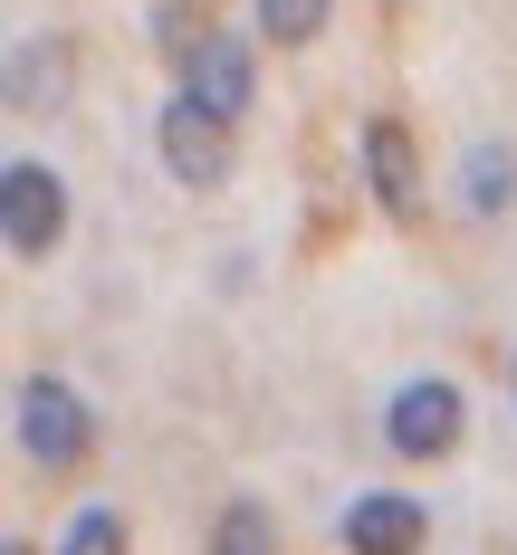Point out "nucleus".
<instances>
[{
	"instance_id": "ddd939ff",
	"label": "nucleus",
	"mask_w": 517,
	"mask_h": 555,
	"mask_svg": "<svg viewBox=\"0 0 517 555\" xmlns=\"http://www.w3.org/2000/svg\"><path fill=\"white\" fill-rule=\"evenodd\" d=\"M154 49H164L172 67H192V57L211 49V29H202V20H192L182 0H164V10H154Z\"/></svg>"
},
{
	"instance_id": "4468645a",
	"label": "nucleus",
	"mask_w": 517,
	"mask_h": 555,
	"mask_svg": "<svg viewBox=\"0 0 517 555\" xmlns=\"http://www.w3.org/2000/svg\"><path fill=\"white\" fill-rule=\"evenodd\" d=\"M0 555H39V546H29V537H10V546H0Z\"/></svg>"
},
{
	"instance_id": "9b49d317",
	"label": "nucleus",
	"mask_w": 517,
	"mask_h": 555,
	"mask_svg": "<svg viewBox=\"0 0 517 555\" xmlns=\"http://www.w3.org/2000/svg\"><path fill=\"white\" fill-rule=\"evenodd\" d=\"M326 10H336V0H259V39H279V49H307V39L326 29Z\"/></svg>"
},
{
	"instance_id": "423d86ee",
	"label": "nucleus",
	"mask_w": 517,
	"mask_h": 555,
	"mask_svg": "<svg viewBox=\"0 0 517 555\" xmlns=\"http://www.w3.org/2000/svg\"><path fill=\"white\" fill-rule=\"evenodd\" d=\"M364 182H374V202H384L393 221H422V154H412L402 115H374V125H364Z\"/></svg>"
},
{
	"instance_id": "f8f14e48",
	"label": "nucleus",
	"mask_w": 517,
	"mask_h": 555,
	"mask_svg": "<svg viewBox=\"0 0 517 555\" xmlns=\"http://www.w3.org/2000/svg\"><path fill=\"white\" fill-rule=\"evenodd\" d=\"M57 555H125V517L115 507H77L67 537H57Z\"/></svg>"
},
{
	"instance_id": "9d476101",
	"label": "nucleus",
	"mask_w": 517,
	"mask_h": 555,
	"mask_svg": "<svg viewBox=\"0 0 517 555\" xmlns=\"http://www.w3.org/2000/svg\"><path fill=\"white\" fill-rule=\"evenodd\" d=\"M211 555H279V517L259 499H230L221 507V537H211Z\"/></svg>"
},
{
	"instance_id": "7ed1b4c3",
	"label": "nucleus",
	"mask_w": 517,
	"mask_h": 555,
	"mask_svg": "<svg viewBox=\"0 0 517 555\" xmlns=\"http://www.w3.org/2000/svg\"><path fill=\"white\" fill-rule=\"evenodd\" d=\"M154 144H164V164H172V182H192V192H221L230 182V115H211L202 96H172L164 115H154Z\"/></svg>"
},
{
	"instance_id": "20e7f679",
	"label": "nucleus",
	"mask_w": 517,
	"mask_h": 555,
	"mask_svg": "<svg viewBox=\"0 0 517 555\" xmlns=\"http://www.w3.org/2000/svg\"><path fill=\"white\" fill-rule=\"evenodd\" d=\"M460 422H469L460 384H441V374H412V384L393 392V412H384V441H393L402 460H451V450H460Z\"/></svg>"
},
{
	"instance_id": "0eeeda50",
	"label": "nucleus",
	"mask_w": 517,
	"mask_h": 555,
	"mask_svg": "<svg viewBox=\"0 0 517 555\" xmlns=\"http://www.w3.org/2000/svg\"><path fill=\"white\" fill-rule=\"evenodd\" d=\"M182 96H202L211 115H249V96H259V57H249V39H230V29H211V49L182 67Z\"/></svg>"
},
{
	"instance_id": "39448f33",
	"label": "nucleus",
	"mask_w": 517,
	"mask_h": 555,
	"mask_svg": "<svg viewBox=\"0 0 517 555\" xmlns=\"http://www.w3.org/2000/svg\"><path fill=\"white\" fill-rule=\"evenodd\" d=\"M422 537H431V517L402 489H364L345 507V555H422Z\"/></svg>"
},
{
	"instance_id": "2eb2a0df",
	"label": "nucleus",
	"mask_w": 517,
	"mask_h": 555,
	"mask_svg": "<svg viewBox=\"0 0 517 555\" xmlns=\"http://www.w3.org/2000/svg\"><path fill=\"white\" fill-rule=\"evenodd\" d=\"M508 384H517V364H508Z\"/></svg>"
},
{
	"instance_id": "f03ea898",
	"label": "nucleus",
	"mask_w": 517,
	"mask_h": 555,
	"mask_svg": "<svg viewBox=\"0 0 517 555\" xmlns=\"http://www.w3.org/2000/svg\"><path fill=\"white\" fill-rule=\"evenodd\" d=\"M10 422H20V450H29L39 469H77V460L96 450V422H87V402H77V384H57V374H29Z\"/></svg>"
},
{
	"instance_id": "1a4fd4ad",
	"label": "nucleus",
	"mask_w": 517,
	"mask_h": 555,
	"mask_svg": "<svg viewBox=\"0 0 517 555\" xmlns=\"http://www.w3.org/2000/svg\"><path fill=\"white\" fill-rule=\"evenodd\" d=\"M460 202H469L479 221L517 202V154H508V144H469V164H460Z\"/></svg>"
},
{
	"instance_id": "6e6552de",
	"label": "nucleus",
	"mask_w": 517,
	"mask_h": 555,
	"mask_svg": "<svg viewBox=\"0 0 517 555\" xmlns=\"http://www.w3.org/2000/svg\"><path fill=\"white\" fill-rule=\"evenodd\" d=\"M67 77H77L67 39H20L10 49V115H57L67 106Z\"/></svg>"
},
{
	"instance_id": "f257e3e1",
	"label": "nucleus",
	"mask_w": 517,
	"mask_h": 555,
	"mask_svg": "<svg viewBox=\"0 0 517 555\" xmlns=\"http://www.w3.org/2000/svg\"><path fill=\"white\" fill-rule=\"evenodd\" d=\"M0 240H10V259H49L67 240V182L39 154H10L0 172Z\"/></svg>"
}]
</instances>
